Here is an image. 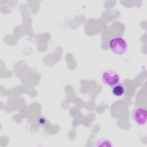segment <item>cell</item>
<instances>
[{
    "instance_id": "5b68a950",
    "label": "cell",
    "mask_w": 147,
    "mask_h": 147,
    "mask_svg": "<svg viewBox=\"0 0 147 147\" xmlns=\"http://www.w3.org/2000/svg\"><path fill=\"white\" fill-rule=\"evenodd\" d=\"M97 142L98 144H96V146H112V145L110 143L111 142L105 139L100 140Z\"/></svg>"
},
{
    "instance_id": "7a4b0ae2",
    "label": "cell",
    "mask_w": 147,
    "mask_h": 147,
    "mask_svg": "<svg viewBox=\"0 0 147 147\" xmlns=\"http://www.w3.org/2000/svg\"><path fill=\"white\" fill-rule=\"evenodd\" d=\"M131 118L134 122L138 126H143L146 123V110L142 107H136L131 113Z\"/></svg>"
},
{
    "instance_id": "3957f363",
    "label": "cell",
    "mask_w": 147,
    "mask_h": 147,
    "mask_svg": "<svg viewBox=\"0 0 147 147\" xmlns=\"http://www.w3.org/2000/svg\"><path fill=\"white\" fill-rule=\"evenodd\" d=\"M102 80L105 85L114 87L118 84L119 81V76L113 71H106L102 74Z\"/></svg>"
},
{
    "instance_id": "6da1fadb",
    "label": "cell",
    "mask_w": 147,
    "mask_h": 147,
    "mask_svg": "<svg viewBox=\"0 0 147 147\" xmlns=\"http://www.w3.org/2000/svg\"><path fill=\"white\" fill-rule=\"evenodd\" d=\"M109 48L111 52L118 55L125 54L127 50V44L122 38L115 37L111 39L109 41Z\"/></svg>"
},
{
    "instance_id": "277c9868",
    "label": "cell",
    "mask_w": 147,
    "mask_h": 147,
    "mask_svg": "<svg viewBox=\"0 0 147 147\" xmlns=\"http://www.w3.org/2000/svg\"><path fill=\"white\" fill-rule=\"evenodd\" d=\"M125 91V87L122 84H117L114 86L112 89L113 94L117 97H119L123 95Z\"/></svg>"
}]
</instances>
